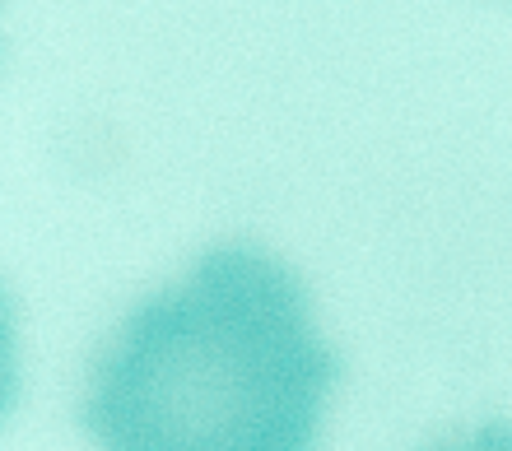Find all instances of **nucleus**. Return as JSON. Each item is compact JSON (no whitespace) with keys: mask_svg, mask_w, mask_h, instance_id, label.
Listing matches in <instances>:
<instances>
[{"mask_svg":"<svg viewBox=\"0 0 512 451\" xmlns=\"http://www.w3.org/2000/svg\"><path fill=\"white\" fill-rule=\"evenodd\" d=\"M336 372L294 270L215 247L117 326L80 424L103 451H317Z\"/></svg>","mask_w":512,"mask_h":451,"instance_id":"f257e3e1","label":"nucleus"},{"mask_svg":"<svg viewBox=\"0 0 512 451\" xmlns=\"http://www.w3.org/2000/svg\"><path fill=\"white\" fill-rule=\"evenodd\" d=\"M429 451H512V428L485 424V428H475V433H466V438L438 442V447H429Z\"/></svg>","mask_w":512,"mask_h":451,"instance_id":"f03ea898","label":"nucleus"}]
</instances>
